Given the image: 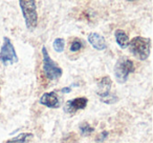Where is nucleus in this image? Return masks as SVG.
Instances as JSON below:
<instances>
[{"label":"nucleus","instance_id":"1","mask_svg":"<svg viewBox=\"0 0 153 143\" xmlns=\"http://www.w3.org/2000/svg\"><path fill=\"white\" fill-rule=\"evenodd\" d=\"M129 51L132 55L138 60H147L150 56L151 51V41L149 38H144V37H134L131 41H129Z\"/></svg>","mask_w":153,"mask_h":143},{"label":"nucleus","instance_id":"2","mask_svg":"<svg viewBox=\"0 0 153 143\" xmlns=\"http://www.w3.org/2000/svg\"><path fill=\"white\" fill-rule=\"evenodd\" d=\"M20 9L25 20V25L30 31H33L38 23V14H37L36 1L34 0H20Z\"/></svg>","mask_w":153,"mask_h":143},{"label":"nucleus","instance_id":"3","mask_svg":"<svg viewBox=\"0 0 153 143\" xmlns=\"http://www.w3.org/2000/svg\"><path fill=\"white\" fill-rule=\"evenodd\" d=\"M42 56H43V72L47 79L49 80H58L62 76L63 70L62 68L53 61L49 56L46 47L42 46Z\"/></svg>","mask_w":153,"mask_h":143},{"label":"nucleus","instance_id":"4","mask_svg":"<svg viewBox=\"0 0 153 143\" xmlns=\"http://www.w3.org/2000/svg\"><path fill=\"white\" fill-rule=\"evenodd\" d=\"M135 70L133 61L125 57L120 58L114 66V76L119 83H125L131 73Z\"/></svg>","mask_w":153,"mask_h":143},{"label":"nucleus","instance_id":"5","mask_svg":"<svg viewBox=\"0 0 153 143\" xmlns=\"http://www.w3.org/2000/svg\"><path fill=\"white\" fill-rule=\"evenodd\" d=\"M111 86H112V82H111V79L108 76L103 77L98 82L97 94L100 97L101 101H103L104 103H107V104H112V103H115L119 100L117 95H113L110 93Z\"/></svg>","mask_w":153,"mask_h":143},{"label":"nucleus","instance_id":"6","mask_svg":"<svg viewBox=\"0 0 153 143\" xmlns=\"http://www.w3.org/2000/svg\"><path fill=\"white\" fill-rule=\"evenodd\" d=\"M0 61L3 65H12L18 62L17 53L9 37L3 38V43L0 49Z\"/></svg>","mask_w":153,"mask_h":143},{"label":"nucleus","instance_id":"7","mask_svg":"<svg viewBox=\"0 0 153 143\" xmlns=\"http://www.w3.org/2000/svg\"><path fill=\"white\" fill-rule=\"evenodd\" d=\"M88 104V99L85 97H79L72 100H68L64 105V112L66 114H74L78 111L84 109Z\"/></svg>","mask_w":153,"mask_h":143},{"label":"nucleus","instance_id":"8","mask_svg":"<svg viewBox=\"0 0 153 143\" xmlns=\"http://www.w3.org/2000/svg\"><path fill=\"white\" fill-rule=\"evenodd\" d=\"M39 102L49 109H58L60 106V98L55 92L44 93L41 96Z\"/></svg>","mask_w":153,"mask_h":143},{"label":"nucleus","instance_id":"9","mask_svg":"<svg viewBox=\"0 0 153 143\" xmlns=\"http://www.w3.org/2000/svg\"><path fill=\"white\" fill-rule=\"evenodd\" d=\"M88 42L91 44L94 49H98V51H103V49H107V42L105 38L100 35L99 33H90L87 37Z\"/></svg>","mask_w":153,"mask_h":143},{"label":"nucleus","instance_id":"10","mask_svg":"<svg viewBox=\"0 0 153 143\" xmlns=\"http://www.w3.org/2000/svg\"><path fill=\"white\" fill-rule=\"evenodd\" d=\"M115 41L121 49H126L129 44V37L123 30H117L114 33Z\"/></svg>","mask_w":153,"mask_h":143},{"label":"nucleus","instance_id":"11","mask_svg":"<svg viewBox=\"0 0 153 143\" xmlns=\"http://www.w3.org/2000/svg\"><path fill=\"white\" fill-rule=\"evenodd\" d=\"M83 47H84L83 41L80 38H74V40L71 41V43H70L69 51L71 52V53H79Z\"/></svg>","mask_w":153,"mask_h":143},{"label":"nucleus","instance_id":"12","mask_svg":"<svg viewBox=\"0 0 153 143\" xmlns=\"http://www.w3.org/2000/svg\"><path fill=\"white\" fill-rule=\"evenodd\" d=\"M32 137H33V134H30V133H23V134H20L19 136L9 140L7 143H24V142H26V140H28V139L32 138Z\"/></svg>","mask_w":153,"mask_h":143},{"label":"nucleus","instance_id":"13","mask_svg":"<svg viewBox=\"0 0 153 143\" xmlns=\"http://www.w3.org/2000/svg\"><path fill=\"white\" fill-rule=\"evenodd\" d=\"M53 45V49L57 53H62L64 51V47H65V40L63 38H56Z\"/></svg>","mask_w":153,"mask_h":143},{"label":"nucleus","instance_id":"14","mask_svg":"<svg viewBox=\"0 0 153 143\" xmlns=\"http://www.w3.org/2000/svg\"><path fill=\"white\" fill-rule=\"evenodd\" d=\"M79 128L81 134L84 135V136H88V135H90L91 133L94 132V128L92 126H90V124L87 123V122H83L82 124H80Z\"/></svg>","mask_w":153,"mask_h":143},{"label":"nucleus","instance_id":"15","mask_svg":"<svg viewBox=\"0 0 153 143\" xmlns=\"http://www.w3.org/2000/svg\"><path fill=\"white\" fill-rule=\"evenodd\" d=\"M108 136H109V133L107 132V130H105V132L101 133L100 136L98 137V139H97V140H98V141H104V140H106V138Z\"/></svg>","mask_w":153,"mask_h":143},{"label":"nucleus","instance_id":"16","mask_svg":"<svg viewBox=\"0 0 153 143\" xmlns=\"http://www.w3.org/2000/svg\"><path fill=\"white\" fill-rule=\"evenodd\" d=\"M70 91H71V88H64L61 90V92L62 93H70Z\"/></svg>","mask_w":153,"mask_h":143}]
</instances>
